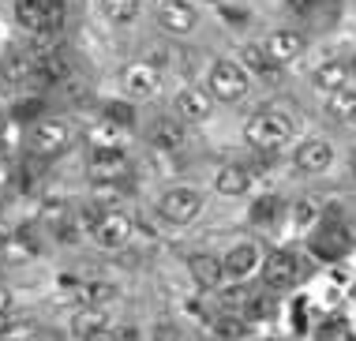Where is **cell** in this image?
I'll list each match as a JSON object with an SVG mask.
<instances>
[{
    "label": "cell",
    "instance_id": "cell-16",
    "mask_svg": "<svg viewBox=\"0 0 356 341\" xmlns=\"http://www.w3.org/2000/svg\"><path fill=\"white\" fill-rule=\"evenodd\" d=\"M68 330H72L79 341L98 338V334H105V330H113V311H109V308H98V304H86V308H79V311L72 315Z\"/></svg>",
    "mask_w": 356,
    "mask_h": 341
},
{
    "label": "cell",
    "instance_id": "cell-20",
    "mask_svg": "<svg viewBox=\"0 0 356 341\" xmlns=\"http://www.w3.org/2000/svg\"><path fill=\"white\" fill-rule=\"evenodd\" d=\"M349 244H353L349 229L338 225V221H326V225L312 237V248H315V255H319V259H338V255H345V251H349Z\"/></svg>",
    "mask_w": 356,
    "mask_h": 341
},
{
    "label": "cell",
    "instance_id": "cell-26",
    "mask_svg": "<svg viewBox=\"0 0 356 341\" xmlns=\"http://www.w3.org/2000/svg\"><path fill=\"white\" fill-rule=\"evenodd\" d=\"M277 214H282V199L277 195H266V199H259V203H252V225H274L277 221Z\"/></svg>",
    "mask_w": 356,
    "mask_h": 341
},
{
    "label": "cell",
    "instance_id": "cell-31",
    "mask_svg": "<svg viewBox=\"0 0 356 341\" xmlns=\"http://www.w3.org/2000/svg\"><path fill=\"white\" fill-rule=\"evenodd\" d=\"M282 4L289 8V12H312L315 0H282Z\"/></svg>",
    "mask_w": 356,
    "mask_h": 341
},
{
    "label": "cell",
    "instance_id": "cell-22",
    "mask_svg": "<svg viewBox=\"0 0 356 341\" xmlns=\"http://www.w3.org/2000/svg\"><path fill=\"white\" fill-rule=\"evenodd\" d=\"M323 113L334 124H356V86H341V90L323 97Z\"/></svg>",
    "mask_w": 356,
    "mask_h": 341
},
{
    "label": "cell",
    "instance_id": "cell-9",
    "mask_svg": "<svg viewBox=\"0 0 356 341\" xmlns=\"http://www.w3.org/2000/svg\"><path fill=\"white\" fill-rule=\"evenodd\" d=\"M154 19L169 38H188L199 26V12L191 0H154Z\"/></svg>",
    "mask_w": 356,
    "mask_h": 341
},
{
    "label": "cell",
    "instance_id": "cell-24",
    "mask_svg": "<svg viewBox=\"0 0 356 341\" xmlns=\"http://www.w3.org/2000/svg\"><path fill=\"white\" fill-rule=\"evenodd\" d=\"M98 12L113 26H131L143 12V0H98Z\"/></svg>",
    "mask_w": 356,
    "mask_h": 341
},
{
    "label": "cell",
    "instance_id": "cell-17",
    "mask_svg": "<svg viewBox=\"0 0 356 341\" xmlns=\"http://www.w3.org/2000/svg\"><path fill=\"white\" fill-rule=\"evenodd\" d=\"M188 274L199 289H218L225 281V267H221V255H214V251H191Z\"/></svg>",
    "mask_w": 356,
    "mask_h": 341
},
{
    "label": "cell",
    "instance_id": "cell-4",
    "mask_svg": "<svg viewBox=\"0 0 356 341\" xmlns=\"http://www.w3.org/2000/svg\"><path fill=\"white\" fill-rule=\"evenodd\" d=\"M75 143V124L68 116H38L26 132V150L34 158H60Z\"/></svg>",
    "mask_w": 356,
    "mask_h": 341
},
{
    "label": "cell",
    "instance_id": "cell-35",
    "mask_svg": "<svg viewBox=\"0 0 356 341\" xmlns=\"http://www.w3.org/2000/svg\"><path fill=\"white\" fill-rule=\"evenodd\" d=\"M0 308H12V296H8L4 289H0Z\"/></svg>",
    "mask_w": 356,
    "mask_h": 341
},
{
    "label": "cell",
    "instance_id": "cell-5",
    "mask_svg": "<svg viewBox=\"0 0 356 341\" xmlns=\"http://www.w3.org/2000/svg\"><path fill=\"white\" fill-rule=\"evenodd\" d=\"M64 15V0H15V19L26 34H60Z\"/></svg>",
    "mask_w": 356,
    "mask_h": 341
},
{
    "label": "cell",
    "instance_id": "cell-29",
    "mask_svg": "<svg viewBox=\"0 0 356 341\" xmlns=\"http://www.w3.org/2000/svg\"><path fill=\"white\" fill-rule=\"evenodd\" d=\"M218 12L225 15V23H229V26H244L248 19H252V12H248V8H233V4H229V0H225V4L218 8Z\"/></svg>",
    "mask_w": 356,
    "mask_h": 341
},
{
    "label": "cell",
    "instance_id": "cell-8",
    "mask_svg": "<svg viewBox=\"0 0 356 341\" xmlns=\"http://www.w3.org/2000/svg\"><path fill=\"white\" fill-rule=\"evenodd\" d=\"M161 83H165V75H161V68L154 61H131V64H124V72H120V90L128 94L131 102L158 97Z\"/></svg>",
    "mask_w": 356,
    "mask_h": 341
},
{
    "label": "cell",
    "instance_id": "cell-34",
    "mask_svg": "<svg viewBox=\"0 0 356 341\" xmlns=\"http://www.w3.org/2000/svg\"><path fill=\"white\" fill-rule=\"evenodd\" d=\"M8 237H12V232H8V221L0 218V248H4V244H8Z\"/></svg>",
    "mask_w": 356,
    "mask_h": 341
},
{
    "label": "cell",
    "instance_id": "cell-2",
    "mask_svg": "<svg viewBox=\"0 0 356 341\" xmlns=\"http://www.w3.org/2000/svg\"><path fill=\"white\" fill-rule=\"evenodd\" d=\"M244 143L259 154H277L293 143V116L282 109H259L244 124Z\"/></svg>",
    "mask_w": 356,
    "mask_h": 341
},
{
    "label": "cell",
    "instance_id": "cell-32",
    "mask_svg": "<svg viewBox=\"0 0 356 341\" xmlns=\"http://www.w3.org/2000/svg\"><path fill=\"white\" fill-rule=\"evenodd\" d=\"M15 319H12V308H0V338L8 334V326H12Z\"/></svg>",
    "mask_w": 356,
    "mask_h": 341
},
{
    "label": "cell",
    "instance_id": "cell-37",
    "mask_svg": "<svg viewBox=\"0 0 356 341\" xmlns=\"http://www.w3.org/2000/svg\"><path fill=\"white\" fill-rule=\"evenodd\" d=\"M349 72H353V75H356V56H353V61H349Z\"/></svg>",
    "mask_w": 356,
    "mask_h": 341
},
{
    "label": "cell",
    "instance_id": "cell-28",
    "mask_svg": "<svg viewBox=\"0 0 356 341\" xmlns=\"http://www.w3.org/2000/svg\"><path fill=\"white\" fill-rule=\"evenodd\" d=\"M248 315L252 319H270L274 315V300L270 296H248Z\"/></svg>",
    "mask_w": 356,
    "mask_h": 341
},
{
    "label": "cell",
    "instance_id": "cell-1",
    "mask_svg": "<svg viewBox=\"0 0 356 341\" xmlns=\"http://www.w3.org/2000/svg\"><path fill=\"white\" fill-rule=\"evenodd\" d=\"M79 225L90 232V240L98 244L102 251H120L128 248L131 232H136V225H131V218L124 214L120 207H98V203H90L83 214H79Z\"/></svg>",
    "mask_w": 356,
    "mask_h": 341
},
{
    "label": "cell",
    "instance_id": "cell-25",
    "mask_svg": "<svg viewBox=\"0 0 356 341\" xmlns=\"http://www.w3.org/2000/svg\"><path fill=\"white\" fill-rule=\"evenodd\" d=\"M289 218H293V225L300 232H307V229H315V221L323 218V207L315 199H296L293 210H289Z\"/></svg>",
    "mask_w": 356,
    "mask_h": 341
},
{
    "label": "cell",
    "instance_id": "cell-3",
    "mask_svg": "<svg viewBox=\"0 0 356 341\" xmlns=\"http://www.w3.org/2000/svg\"><path fill=\"white\" fill-rule=\"evenodd\" d=\"M252 75L244 72V64L236 61V56H218L214 64L207 68V90L214 102H225V105H236L244 102L248 94H252Z\"/></svg>",
    "mask_w": 356,
    "mask_h": 341
},
{
    "label": "cell",
    "instance_id": "cell-11",
    "mask_svg": "<svg viewBox=\"0 0 356 341\" xmlns=\"http://www.w3.org/2000/svg\"><path fill=\"white\" fill-rule=\"evenodd\" d=\"M259 274H263V285L270 292H285L293 289L296 281H300V262L296 255H289V251H270V255H263V267H259Z\"/></svg>",
    "mask_w": 356,
    "mask_h": 341
},
{
    "label": "cell",
    "instance_id": "cell-23",
    "mask_svg": "<svg viewBox=\"0 0 356 341\" xmlns=\"http://www.w3.org/2000/svg\"><path fill=\"white\" fill-rule=\"evenodd\" d=\"M75 296H79V308H86V304L109 308V300H117V296H120V289L113 285V281L90 278V281H79V285H75Z\"/></svg>",
    "mask_w": 356,
    "mask_h": 341
},
{
    "label": "cell",
    "instance_id": "cell-7",
    "mask_svg": "<svg viewBox=\"0 0 356 341\" xmlns=\"http://www.w3.org/2000/svg\"><path fill=\"white\" fill-rule=\"evenodd\" d=\"M86 177L94 184H124L131 177V158L124 146H94L86 158Z\"/></svg>",
    "mask_w": 356,
    "mask_h": 341
},
{
    "label": "cell",
    "instance_id": "cell-6",
    "mask_svg": "<svg viewBox=\"0 0 356 341\" xmlns=\"http://www.w3.org/2000/svg\"><path fill=\"white\" fill-rule=\"evenodd\" d=\"M203 214V191H195V188H169V191H161V199H158V218L165 221V225H177V229H184L191 225V221Z\"/></svg>",
    "mask_w": 356,
    "mask_h": 341
},
{
    "label": "cell",
    "instance_id": "cell-38",
    "mask_svg": "<svg viewBox=\"0 0 356 341\" xmlns=\"http://www.w3.org/2000/svg\"><path fill=\"white\" fill-rule=\"evenodd\" d=\"M221 341H225V338H221Z\"/></svg>",
    "mask_w": 356,
    "mask_h": 341
},
{
    "label": "cell",
    "instance_id": "cell-30",
    "mask_svg": "<svg viewBox=\"0 0 356 341\" xmlns=\"http://www.w3.org/2000/svg\"><path fill=\"white\" fill-rule=\"evenodd\" d=\"M150 341H180V334H177L172 323H154L150 326Z\"/></svg>",
    "mask_w": 356,
    "mask_h": 341
},
{
    "label": "cell",
    "instance_id": "cell-27",
    "mask_svg": "<svg viewBox=\"0 0 356 341\" xmlns=\"http://www.w3.org/2000/svg\"><path fill=\"white\" fill-rule=\"evenodd\" d=\"M105 120L117 124V128H131V120H136V109H131L128 102H109V105H105Z\"/></svg>",
    "mask_w": 356,
    "mask_h": 341
},
{
    "label": "cell",
    "instance_id": "cell-21",
    "mask_svg": "<svg viewBox=\"0 0 356 341\" xmlns=\"http://www.w3.org/2000/svg\"><path fill=\"white\" fill-rule=\"evenodd\" d=\"M353 79V72H349V61H323V64H315L312 68V86L319 94H334V90H341V86H349Z\"/></svg>",
    "mask_w": 356,
    "mask_h": 341
},
{
    "label": "cell",
    "instance_id": "cell-10",
    "mask_svg": "<svg viewBox=\"0 0 356 341\" xmlns=\"http://www.w3.org/2000/svg\"><path fill=\"white\" fill-rule=\"evenodd\" d=\"M334 161H338V150H334L330 139H304L300 146L293 150V169L304 173V177H319V173L334 169Z\"/></svg>",
    "mask_w": 356,
    "mask_h": 341
},
{
    "label": "cell",
    "instance_id": "cell-19",
    "mask_svg": "<svg viewBox=\"0 0 356 341\" xmlns=\"http://www.w3.org/2000/svg\"><path fill=\"white\" fill-rule=\"evenodd\" d=\"M214 191L225 195V199H240V195H248V191H252V169H248V165H236V161L221 165V169L214 173Z\"/></svg>",
    "mask_w": 356,
    "mask_h": 341
},
{
    "label": "cell",
    "instance_id": "cell-36",
    "mask_svg": "<svg viewBox=\"0 0 356 341\" xmlns=\"http://www.w3.org/2000/svg\"><path fill=\"white\" fill-rule=\"evenodd\" d=\"M199 4H207V8H221L225 0H199Z\"/></svg>",
    "mask_w": 356,
    "mask_h": 341
},
{
    "label": "cell",
    "instance_id": "cell-12",
    "mask_svg": "<svg viewBox=\"0 0 356 341\" xmlns=\"http://www.w3.org/2000/svg\"><path fill=\"white\" fill-rule=\"evenodd\" d=\"M172 109H177V116L184 124H203V120H210V113H214V97H210L207 86L188 83L177 90V97H172Z\"/></svg>",
    "mask_w": 356,
    "mask_h": 341
},
{
    "label": "cell",
    "instance_id": "cell-33",
    "mask_svg": "<svg viewBox=\"0 0 356 341\" xmlns=\"http://www.w3.org/2000/svg\"><path fill=\"white\" fill-rule=\"evenodd\" d=\"M86 341H120V334H117V330H105V334H98V338H86Z\"/></svg>",
    "mask_w": 356,
    "mask_h": 341
},
{
    "label": "cell",
    "instance_id": "cell-13",
    "mask_svg": "<svg viewBox=\"0 0 356 341\" xmlns=\"http://www.w3.org/2000/svg\"><path fill=\"white\" fill-rule=\"evenodd\" d=\"M221 267H225V278L248 281L252 274H259V267H263V251H259V244H252V240H240L221 255Z\"/></svg>",
    "mask_w": 356,
    "mask_h": 341
},
{
    "label": "cell",
    "instance_id": "cell-15",
    "mask_svg": "<svg viewBox=\"0 0 356 341\" xmlns=\"http://www.w3.org/2000/svg\"><path fill=\"white\" fill-rule=\"evenodd\" d=\"M236 61L244 64V72L252 75V79H263V83H277V79H282V64L266 53L263 42H244V45H240V53H236Z\"/></svg>",
    "mask_w": 356,
    "mask_h": 341
},
{
    "label": "cell",
    "instance_id": "cell-14",
    "mask_svg": "<svg viewBox=\"0 0 356 341\" xmlns=\"http://www.w3.org/2000/svg\"><path fill=\"white\" fill-rule=\"evenodd\" d=\"M266 53L274 56L277 64H293V61H300V56L307 53V34L304 31H296V26H277V31L266 34Z\"/></svg>",
    "mask_w": 356,
    "mask_h": 341
},
{
    "label": "cell",
    "instance_id": "cell-18",
    "mask_svg": "<svg viewBox=\"0 0 356 341\" xmlns=\"http://www.w3.org/2000/svg\"><path fill=\"white\" fill-rule=\"evenodd\" d=\"M150 143L158 146V150H165V154H177L180 146L188 143L184 120H180V116H158V120L150 124Z\"/></svg>",
    "mask_w": 356,
    "mask_h": 341
}]
</instances>
